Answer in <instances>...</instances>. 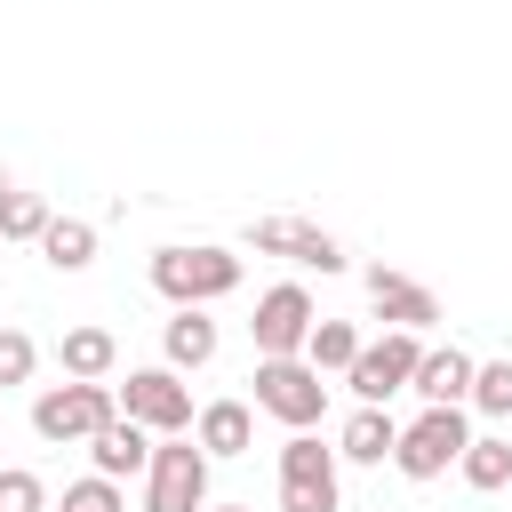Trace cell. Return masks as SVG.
<instances>
[{"mask_svg":"<svg viewBox=\"0 0 512 512\" xmlns=\"http://www.w3.org/2000/svg\"><path fill=\"white\" fill-rule=\"evenodd\" d=\"M152 288H160L176 312L216 304V296L240 288V256H232V248H160V256H152Z\"/></svg>","mask_w":512,"mask_h":512,"instance_id":"1","label":"cell"},{"mask_svg":"<svg viewBox=\"0 0 512 512\" xmlns=\"http://www.w3.org/2000/svg\"><path fill=\"white\" fill-rule=\"evenodd\" d=\"M112 416H120V392H112V384H48V392L32 400V432H40L48 448L96 440Z\"/></svg>","mask_w":512,"mask_h":512,"instance_id":"2","label":"cell"},{"mask_svg":"<svg viewBox=\"0 0 512 512\" xmlns=\"http://www.w3.org/2000/svg\"><path fill=\"white\" fill-rule=\"evenodd\" d=\"M256 408L264 416H280L288 432H312L320 416H328V384H320V368L296 352V360H256Z\"/></svg>","mask_w":512,"mask_h":512,"instance_id":"3","label":"cell"},{"mask_svg":"<svg viewBox=\"0 0 512 512\" xmlns=\"http://www.w3.org/2000/svg\"><path fill=\"white\" fill-rule=\"evenodd\" d=\"M144 512H208V448H200L192 432H176V440H160V448H152Z\"/></svg>","mask_w":512,"mask_h":512,"instance_id":"4","label":"cell"},{"mask_svg":"<svg viewBox=\"0 0 512 512\" xmlns=\"http://www.w3.org/2000/svg\"><path fill=\"white\" fill-rule=\"evenodd\" d=\"M120 416H136V424L160 432V440H176V432L200 424V416H192V392H184L176 368H128V384H120Z\"/></svg>","mask_w":512,"mask_h":512,"instance_id":"5","label":"cell"},{"mask_svg":"<svg viewBox=\"0 0 512 512\" xmlns=\"http://www.w3.org/2000/svg\"><path fill=\"white\" fill-rule=\"evenodd\" d=\"M464 448H472V424H464V408H424V416L400 432L392 464H400L408 480H440V472H448Z\"/></svg>","mask_w":512,"mask_h":512,"instance_id":"6","label":"cell"},{"mask_svg":"<svg viewBox=\"0 0 512 512\" xmlns=\"http://www.w3.org/2000/svg\"><path fill=\"white\" fill-rule=\"evenodd\" d=\"M416 360H424V344H416L408 328H392L384 344H360V360L344 368V384H352V400H360V408H384L392 392H408Z\"/></svg>","mask_w":512,"mask_h":512,"instance_id":"7","label":"cell"},{"mask_svg":"<svg viewBox=\"0 0 512 512\" xmlns=\"http://www.w3.org/2000/svg\"><path fill=\"white\" fill-rule=\"evenodd\" d=\"M280 512H336V448L296 432L280 448Z\"/></svg>","mask_w":512,"mask_h":512,"instance_id":"8","label":"cell"},{"mask_svg":"<svg viewBox=\"0 0 512 512\" xmlns=\"http://www.w3.org/2000/svg\"><path fill=\"white\" fill-rule=\"evenodd\" d=\"M248 336H256V352H264V360H296V352H304V336H312V296H304L296 280L264 288V296H256Z\"/></svg>","mask_w":512,"mask_h":512,"instance_id":"9","label":"cell"},{"mask_svg":"<svg viewBox=\"0 0 512 512\" xmlns=\"http://www.w3.org/2000/svg\"><path fill=\"white\" fill-rule=\"evenodd\" d=\"M248 248H256V256L312 264V272H344V248H336V232H320V224H304V216H256V224H248Z\"/></svg>","mask_w":512,"mask_h":512,"instance_id":"10","label":"cell"},{"mask_svg":"<svg viewBox=\"0 0 512 512\" xmlns=\"http://www.w3.org/2000/svg\"><path fill=\"white\" fill-rule=\"evenodd\" d=\"M472 368H480V360H472L464 344H424L408 392H416L424 408H464V400H472Z\"/></svg>","mask_w":512,"mask_h":512,"instance_id":"11","label":"cell"},{"mask_svg":"<svg viewBox=\"0 0 512 512\" xmlns=\"http://www.w3.org/2000/svg\"><path fill=\"white\" fill-rule=\"evenodd\" d=\"M368 304H376L392 328H408V336H424V328L440 320V296H432V288H416L408 272H384V264L368 272Z\"/></svg>","mask_w":512,"mask_h":512,"instance_id":"12","label":"cell"},{"mask_svg":"<svg viewBox=\"0 0 512 512\" xmlns=\"http://www.w3.org/2000/svg\"><path fill=\"white\" fill-rule=\"evenodd\" d=\"M152 448H160V440H152V432H144L136 416H112V424H104V432L88 440V456H96V472H104V480L152 472Z\"/></svg>","mask_w":512,"mask_h":512,"instance_id":"13","label":"cell"},{"mask_svg":"<svg viewBox=\"0 0 512 512\" xmlns=\"http://www.w3.org/2000/svg\"><path fill=\"white\" fill-rule=\"evenodd\" d=\"M192 440H200L208 456H248V448H256V416H248V400H208L200 424H192Z\"/></svg>","mask_w":512,"mask_h":512,"instance_id":"14","label":"cell"},{"mask_svg":"<svg viewBox=\"0 0 512 512\" xmlns=\"http://www.w3.org/2000/svg\"><path fill=\"white\" fill-rule=\"evenodd\" d=\"M64 376L72 384H104L112 376V360H120V344H112V328H64Z\"/></svg>","mask_w":512,"mask_h":512,"instance_id":"15","label":"cell"},{"mask_svg":"<svg viewBox=\"0 0 512 512\" xmlns=\"http://www.w3.org/2000/svg\"><path fill=\"white\" fill-rule=\"evenodd\" d=\"M160 344H168V368H176V376H184V368H208V360H216V320L192 304V312H176V320H168V336H160Z\"/></svg>","mask_w":512,"mask_h":512,"instance_id":"16","label":"cell"},{"mask_svg":"<svg viewBox=\"0 0 512 512\" xmlns=\"http://www.w3.org/2000/svg\"><path fill=\"white\" fill-rule=\"evenodd\" d=\"M392 448H400V424H392L384 408H352V424H344L336 456H352V464H384Z\"/></svg>","mask_w":512,"mask_h":512,"instance_id":"17","label":"cell"},{"mask_svg":"<svg viewBox=\"0 0 512 512\" xmlns=\"http://www.w3.org/2000/svg\"><path fill=\"white\" fill-rule=\"evenodd\" d=\"M40 256H48L56 272H88V264H96V224H80V216H48Z\"/></svg>","mask_w":512,"mask_h":512,"instance_id":"18","label":"cell"},{"mask_svg":"<svg viewBox=\"0 0 512 512\" xmlns=\"http://www.w3.org/2000/svg\"><path fill=\"white\" fill-rule=\"evenodd\" d=\"M456 472H464V488H480V496H496V488H512V440H472L464 456H456Z\"/></svg>","mask_w":512,"mask_h":512,"instance_id":"19","label":"cell"},{"mask_svg":"<svg viewBox=\"0 0 512 512\" xmlns=\"http://www.w3.org/2000/svg\"><path fill=\"white\" fill-rule=\"evenodd\" d=\"M304 360L328 376V368H352L360 360V336H352V320H312V336H304Z\"/></svg>","mask_w":512,"mask_h":512,"instance_id":"20","label":"cell"},{"mask_svg":"<svg viewBox=\"0 0 512 512\" xmlns=\"http://www.w3.org/2000/svg\"><path fill=\"white\" fill-rule=\"evenodd\" d=\"M40 232H48V200L40 192H16L0 176V240H40Z\"/></svg>","mask_w":512,"mask_h":512,"instance_id":"21","label":"cell"},{"mask_svg":"<svg viewBox=\"0 0 512 512\" xmlns=\"http://www.w3.org/2000/svg\"><path fill=\"white\" fill-rule=\"evenodd\" d=\"M472 408L480 416H512V360H480L472 368Z\"/></svg>","mask_w":512,"mask_h":512,"instance_id":"22","label":"cell"},{"mask_svg":"<svg viewBox=\"0 0 512 512\" xmlns=\"http://www.w3.org/2000/svg\"><path fill=\"white\" fill-rule=\"evenodd\" d=\"M32 368H40V344H32L24 328H0V392H8V384H24Z\"/></svg>","mask_w":512,"mask_h":512,"instance_id":"23","label":"cell"},{"mask_svg":"<svg viewBox=\"0 0 512 512\" xmlns=\"http://www.w3.org/2000/svg\"><path fill=\"white\" fill-rule=\"evenodd\" d=\"M0 512H48V488H40V472L8 464V472H0Z\"/></svg>","mask_w":512,"mask_h":512,"instance_id":"24","label":"cell"},{"mask_svg":"<svg viewBox=\"0 0 512 512\" xmlns=\"http://www.w3.org/2000/svg\"><path fill=\"white\" fill-rule=\"evenodd\" d=\"M56 512H120V480L88 472V480H72V488H64V504H56Z\"/></svg>","mask_w":512,"mask_h":512,"instance_id":"25","label":"cell"},{"mask_svg":"<svg viewBox=\"0 0 512 512\" xmlns=\"http://www.w3.org/2000/svg\"><path fill=\"white\" fill-rule=\"evenodd\" d=\"M224 512H248V504H224Z\"/></svg>","mask_w":512,"mask_h":512,"instance_id":"26","label":"cell"},{"mask_svg":"<svg viewBox=\"0 0 512 512\" xmlns=\"http://www.w3.org/2000/svg\"><path fill=\"white\" fill-rule=\"evenodd\" d=\"M0 248H8V240H0Z\"/></svg>","mask_w":512,"mask_h":512,"instance_id":"27","label":"cell"}]
</instances>
